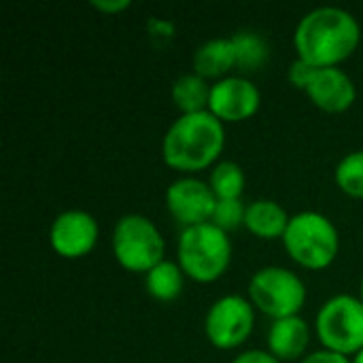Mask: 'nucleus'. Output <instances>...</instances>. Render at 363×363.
<instances>
[{
    "label": "nucleus",
    "instance_id": "nucleus-24",
    "mask_svg": "<svg viewBox=\"0 0 363 363\" xmlns=\"http://www.w3.org/2000/svg\"><path fill=\"white\" fill-rule=\"evenodd\" d=\"M300 363H353L347 355L342 353H336V351H330V349H321V351H315L311 355H306Z\"/></svg>",
    "mask_w": 363,
    "mask_h": 363
},
{
    "label": "nucleus",
    "instance_id": "nucleus-17",
    "mask_svg": "<svg viewBox=\"0 0 363 363\" xmlns=\"http://www.w3.org/2000/svg\"><path fill=\"white\" fill-rule=\"evenodd\" d=\"M185 285V272L174 262H160L155 268H151L145 274V287L149 296H153L160 302H172L181 296Z\"/></svg>",
    "mask_w": 363,
    "mask_h": 363
},
{
    "label": "nucleus",
    "instance_id": "nucleus-1",
    "mask_svg": "<svg viewBox=\"0 0 363 363\" xmlns=\"http://www.w3.org/2000/svg\"><path fill=\"white\" fill-rule=\"evenodd\" d=\"M362 40V26L342 6L323 4L308 11L296 26L294 43L298 57L317 68L336 66L347 60Z\"/></svg>",
    "mask_w": 363,
    "mask_h": 363
},
{
    "label": "nucleus",
    "instance_id": "nucleus-23",
    "mask_svg": "<svg viewBox=\"0 0 363 363\" xmlns=\"http://www.w3.org/2000/svg\"><path fill=\"white\" fill-rule=\"evenodd\" d=\"M147 30H149V34H151V38L155 43L170 40L174 36V23L168 21V19H160V17H151L147 21Z\"/></svg>",
    "mask_w": 363,
    "mask_h": 363
},
{
    "label": "nucleus",
    "instance_id": "nucleus-9",
    "mask_svg": "<svg viewBox=\"0 0 363 363\" xmlns=\"http://www.w3.org/2000/svg\"><path fill=\"white\" fill-rule=\"evenodd\" d=\"M217 202L213 187L198 177H181L166 189V206L185 228L211 221Z\"/></svg>",
    "mask_w": 363,
    "mask_h": 363
},
{
    "label": "nucleus",
    "instance_id": "nucleus-10",
    "mask_svg": "<svg viewBox=\"0 0 363 363\" xmlns=\"http://www.w3.org/2000/svg\"><path fill=\"white\" fill-rule=\"evenodd\" d=\"M98 234L100 230L94 215L81 208H70L53 219L49 230V242L57 255L79 259L96 247Z\"/></svg>",
    "mask_w": 363,
    "mask_h": 363
},
{
    "label": "nucleus",
    "instance_id": "nucleus-2",
    "mask_svg": "<svg viewBox=\"0 0 363 363\" xmlns=\"http://www.w3.org/2000/svg\"><path fill=\"white\" fill-rule=\"evenodd\" d=\"M225 147V128L211 111L177 117L162 138L164 162L179 172H198L217 162Z\"/></svg>",
    "mask_w": 363,
    "mask_h": 363
},
{
    "label": "nucleus",
    "instance_id": "nucleus-16",
    "mask_svg": "<svg viewBox=\"0 0 363 363\" xmlns=\"http://www.w3.org/2000/svg\"><path fill=\"white\" fill-rule=\"evenodd\" d=\"M172 102L181 111V115L208 111L211 85L198 72H185L172 83Z\"/></svg>",
    "mask_w": 363,
    "mask_h": 363
},
{
    "label": "nucleus",
    "instance_id": "nucleus-4",
    "mask_svg": "<svg viewBox=\"0 0 363 363\" xmlns=\"http://www.w3.org/2000/svg\"><path fill=\"white\" fill-rule=\"evenodd\" d=\"M283 245L294 262L308 270H323L334 264L340 251V234L330 217L317 211H302L289 219Z\"/></svg>",
    "mask_w": 363,
    "mask_h": 363
},
{
    "label": "nucleus",
    "instance_id": "nucleus-15",
    "mask_svg": "<svg viewBox=\"0 0 363 363\" xmlns=\"http://www.w3.org/2000/svg\"><path fill=\"white\" fill-rule=\"evenodd\" d=\"M236 66V49L232 36L208 38L194 51V72L204 79H223Z\"/></svg>",
    "mask_w": 363,
    "mask_h": 363
},
{
    "label": "nucleus",
    "instance_id": "nucleus-19",
    "mask_svg": "<svg viewBox=\"0 0 363 363\" xmlns=\"http://www.w3.org/2000/svg\"><path fill=\"white\" fill-rule=\"evenodd\" d=\"M245 172L232 160H221L211 170L208 185L213 187L217 200H236L245 189Z\"/></svg>",
    "mask_w": 363,
    "mask_h": 363
},
{
    "label": "nucleus",
    "instance_id": "nucleus-6",
    "mask_svg": "<svg viewBox=\"0 0 363 363\" xmlns=\"http://www.w3.org/2000/svg\"><path fill=\"white\" fill-rule=\"evenodd\" d=\"M315 330L321 345L342 355L363 349V302L351 294L332 296L317 313Z\"/></svg>",
    "mask_w": 363,
    "mask_h": 363
},
{
    "label": "nucleus",
    "instance_id": "nucleus-20",
    "mask_svg": "<svg viewBox=\"0 0 363 363\" xmlns=\"http://www.w3.org/2000/svg\"><path fill=\"white\" fill-rule=\"evenodd\" d=\"M334 179L345 194L353 198H363V149L347 153L338 162Z\"/></svg>",
    "mask_w": 363,
    "mask_h": 363
},
{
    "label": "nucleus",
    "instance_id": "nucleus-5",
    "mask_svg": "<svg viewBox=\"0 0 363 363\" xmlns=\"http://www.w3.org/2000/svg\"><path fill=\"white\" fill-rule=\"evenodd\" d=\"M115 259L132 272H149L164 262L166 242L157 225L138 213L123 215L113 228Z\"/></svg>",
    "mask_w": 363,
    "mask_h": 363
},
{
    "label": "nucleus",
    "instance_id": "nucleus-26",
    "mask_svg": "<svg viewBox=\"0 0 363 363\" xmlns=\"http://www.w3.org/2000/svg\"><path fill=\"white\" fill-rule=\"evenodd\" d=\"M91 4L96 9H100L102 13H121L123 9H128L132 2L130 0H91Z\"/></svg>",
    "mask_w": 363,
    "mask_h": 363
},
{
    "label": "nucleus",
    "instance_id": "nucleus-21",
    "mask_svg": "<svg viewBox=\"0 0 363 363\" xmlns=\"http://www.w3.org/2000/svg\"><path fill=\"white\" fill-rule=\"evenodd\" d=\"M245 215H247V206L240 198L236 200H219L213 213V223L219 225L221 230L230 232L236 230L240 225H245Z\"/></svg>",
    "mask_w": 363,
    "mask_h": 363
},
{
    "label": "nucleus",
    "instance_id": "nucleus-7",
    "mask_svg": "<svg viewBox=\"0 0 363 363\" xmlns=\"http://www.w3.org/2000/svg\"><path fill=\"white\" fill-rule=\"evenodd\" d=\"M249 300L274 321L296 317L306 304V285L283 266H266L251 277Z\"/></svg>",
    "mask_w": 363,
    "mask_h": 363
},
{
    "label": "nucleus",
    "instance_id": "nucleus-22",
    "mask_svg": "<svg viewBox=\"0 0 363 363\" xmlns=\"http://www.w3.org/2000/svg\"><path fill=\"white\" fill-rule=\"evenodd\" d=\"M315 72H317V66H313L311 62H306V60L298 57V60L289 66L287 77H289V81H291L296 87L306 89V87H308V83H311V79L315 77Z\"/></svg>",
    "mask_w": 363,
    "mask_h": 363
},
{
    "label": "nucleus",
    "instance_id": "nucleus-12",
    "mask_svg": "<svg viewBox=\"0 0 363 363\" xmlns=\"http://www.w3.org/2000/svg\"><path fill=\"white\" fill-rule=\"evenodd\" d=\"M304 91L315 102V106L325 113H342L351 108L357 98V87L353 79L338 66L317 68Z\"/></svg>",
    "mask_w": 363,
    "mask_h": 363
},
{
    "label": "nucleus",
    "instance_id": "nucleus-14",
    "mask_svg": "<svg viewBox=\"0 0 363 363\" xmlns=\"http://www.w3.org/2000/svg\"><path fill=\"white\" fill-rule=\"evenodd\" d=\"M289 215L283 208V204H279L277 200L270 198H259L251 204H247V215H245V228L264 238V240H272V238H283L287 225H289Z\"/></svg>",
    "mask_w": 363,
    "mask_h": 363
},
{
    "label": "nucleus",
    "instance_id": "nucleus-28",
    "mask_svg": "<svg viewBox=\"0 0 363 363\" xmlns=\"http://www.w3.org/2000/svg\"><path fill=\"white\" fill-rule=\"evenodd\" d=\"M359 294H362L359 298H362V302H363V279H362V287H359Z\"/></svg>",
    "mask_w": 363,
    "mask_h": 363
},
{
    "label": "nucleus",
    "instance_id": "nucleus-8",
    "mask_svg": "<svg viewBox=\"0 0 363 363\" xmlns=\"http://www.w3.org/2000/svg\"><path fill=\"white\" fill-rule=\"evenodd\" d=\"M255 325V306L251 300L228 294L215 300L204 317V332L213 347L230 351L247 342Z\"/></svg>",
    "mask_w": 363,
    "mask_h": 363
},
{
    "label": "nucleus",
    "instance_id": "nucleus-13",
    "mask_svg": "<svg viewBox=\"0 0 363 363\" xmlns=\"http://www.w3.org/2000/svg\"><path fill=\"white\" fill-rule=\"evenodd\" d=\"M308 342H311V328L300 315L279 319L268 330V349L279 359L302 357Z\"/></svg>",
    "mask_w": 363,
    "mask_h": 363
},
{
    "label": "nucleus",
    "instance_id": "nucleus-11",
    "mask_svg": "<svg viewBox=\"0 0 363 363\" xmlns=\"http://www.w3.org/2000/svg\"><path fill=\"white\" fill-rule=\"evenodd\" d=\"M259 104L262 94L247 77H223L211 85L208 111L223 123L249 119L257 113Z\"/></svg>",
    "mask_w": 363,
    "mask_h": 363
},
{
    "label": "nucleus",
    "instance_id": "nucleus-27",
    "mask_svg": "<svg viewBox=\"0 0 363 363\" xmlns=\"http://www.w3.org/2000/svg\"><path fill=\"white\" fill-rule=\"evenodd\" d=\"M353 363H363V349L355 355V359H353Z\"/></svg>",
    "mask_w": 363,
    "mask_h": 363
},
{
    "label": "nucleus",
    "instance_id": "nucleus-3",
    "mask_svg": "<svg viewBox=\"0 0 363 363\" xmlns=\"http://www.w3.org/2000/svg\"><path fill=\"white\" fill-rule=\"evenodd\" d=\"M179 266L198 283H213L225 274L232 262V240L213 221L185 228L177 245Z\"/></svg>",
    "mask_w": 363,
    "mask_h": 363
},
{
    "label": "nucleus",
    "instance_id": "nucleus-18",
    "mask_svg": "<svg viewBox=\"0 0 363 363\" xmlns=\"http://www.w3.org/2000/svg\"><path fill=\"white\" fill-rule=\"evenodd\" d=\"M232 43L236 49V64L242 70H257L268 62L270 47L262 34L253 30H240L232 34Z\"/></svg>",
    "mask_w": 363,
    "mask_h": 363
},
{
    "label": "nucleus",
    "instance_id": "nucleus-25",
    "mask_svg": "<svg viewBox=\"0 0 363 363\" xmlns=\"http://www.w3.org/2000/svg\"><path fill=\"white\" fill-rule=\"evenodd\" d=\"M230 363H281L279 357H274L270 351H259V349H251L240 353L238 357H234Z\"/></svg>",
    "mask_w": 363,
    "mask_h": 363
}]
</instances>
